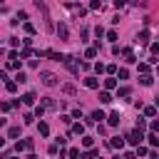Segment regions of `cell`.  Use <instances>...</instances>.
I'll return each mask as SVG.
<instances>
[{"label":"cell","instance_id":"obj_2","mask_svg":"<svg viewBox=\"0 0 159 159\" xmlns=\"http://www.w3.org/2000/svg\"><path fill=\"white\" fill-rule=\"evenodd\" d=\"M40 82H42L45 87H55V84H57V75H52V72H40Z\"/></svg>","mask_w":159,"mask_h":159},{"label":"cell","instance_id":"obj_4","mask_svg":"<svg viewBox=\"0 0 159 159\" xmlns=\"http://www.w3.org/2000/svg\"><path fill=\"white\" fill-rule=\"evenodd\" d=\"M55 30H57V35H60V40H67V37H70V30H67V25H65V22H60V25H57Z\"/></svg>","mask_w":159,"mask_h":159},{"label":"cell","instance_id":"obj_18","mask_svg":"<svg viewBox=\"0 0 159 159\" xmlns=\"http://www.w3.org/2000/svg\"><path fill=\"white\" fill-rule=\"evenodd\" d=\"M94 55H97V47H87V50H84V57H89V60H92Z\"/></svg>","mask_w":159,"mask_h":159},{"label":"cell","instance_id":"obj_3","mask_svg":"<svg viewBox=\"0 0 159 159\" xmlns=\"http://www.w3.org/2000/svg\"><path fill=\"white\" fill-rule=\"evenodd\" d=\"M142 139H144V134H142L139 129H134V132H129V134H127V142H129V144H134V147H139V144H142Z\"/></svg>","mask_w":159,"mask_h":159},{"label":"cell","instance_id":"obj_26","mask_svg":"<svg viewBox=\"0 0 159 159\" xmlns=\"http://www.w3.org/2000/svg\"><path fill=\"white\" fill-rule=\"evenodd\" d=\"M117 77H119V80H127V77H129V70H124V67H122V70L117 72Z\"/></svg>","mask_w":159,"mask_h":159},{"label":"cell","instance_id":"obj_28","mask_svg":"<svg viewBox=\"0 0 159 159\" xmlns=\"http://www.w3.org/2000/svg\"><path fill=\"white\" fill-rule=\"evenodd\" d=\"M144 127H147V119H144V117H139V119H137V129H139V132H142V129H144Z\"/></svg>","mask_w":159,"mask_h":159},{"label":"cell","instance_id":"obj_37","mask_svg":"<svg viewBox=\"0 0 159 159\" xmlns=\"http://www.w3.org/2000/svg\"><path fill=\"white\" fill-rule=\"evenodd\" d=\"M65 92L67 94H75V84H65Z\"/></svg>","mask_w":159,"mask_h":159},{"label":"cell","instance_id":"obj_33","mask_svg":"<svg viewBox=\"0 0 159 159\" xmlns=\"http://www.w3.org/2000/svg\"><path fill=\"white\" fill-rule=\"evenodd\" d=\"M94 35H97V40H99V37L104 35V27H99V25H97V27H94Z\"/></svg>","mask_w":159,"mask_h":159},{"label":"cell","instance_id":"obj_11","mask_svg":"<svg viewBox=\"0 0 159 159\" xmlns=\"http://www.w3.org/2000/svg\"><path fill=\"white\" fill-rule=\"evenodd\" d=\"M99 119H104V112H102V109H94L92 117H89V122H99Z\"/></svg>","mask_w":159,"mask_h":159},{"label":"cell","instance_id":"obj_29","mask_svg":"<svg viewBox=\"0 0 159 159\" xmlns=\"http://www.w3.org/2000/svg\"><path fill=\"white\" fill-rule=\"evenodd\" d=\"M30 55H32V50H30V47H25V50H22V52H20V55H17V57H25V60H27V57H30Z\"/></svg>","mask_w":159,"mask_h":159},{"label":"cell","instance_id":"obj_15","mask_svg":"<svg viewBox=\"0 0 159 159\" xmlns=\"http://www.w3.org/2000/svg\"><path fill=\"white\" fill-rule=\"evenodd\" d=\"M7 137H10V139H17V137H20V127H10Z\"/></svg>","mask_w":159,"mask_h":159},{"label":"cell","instance_id":"obj_6","mask_svg":"<svg viewBox=\"0 0 159 159\" xmlns=\"http://www.w3.org/2000/svg\"><path fill=\"white\" fill-rule=\"evenodd\" d=\"M84 87L97 89V87H99V80H97V77H84Z\"/></svg>","mask_w":159,"mask_h":159},{"label":"cell","instance_id":"obj_27","mask_svg":"<svg viewBox=\"0 0 159 159\" xmlns=\"http://www.w3.org/2000/svg\"><path fill=\"white\" fill-rule=\"evenodd\" d=\"M12 82H15V84H17V82H27V77H25V72H17V77H15Z\"/></svg>","mask_w":159,"mask_h":159},{"label":"cell","instance_id":"obj_7","mask_svg":"<svg viewBox=\"0 0 159 159\" xmlns=\"http://www.w3.org/2000/svg\"><path fill=\"white\" fill-rule=\"evenodd\" d=\"M119 52L124 55V60H127V62H137V60H134V52H132V47H124V50H119Z\"/></svg>","mask_w":159,"mask_h":159},{"label":"cell","instance_id":"obj_23","mask_svg":"<svg viewBox=\"0 0 159 159\" xmlns=\"http://www.w3.org/2000/svg\"><path fill=\"white\" fill-rule=\"evenodd\" d=\"M82 144H84L87 149H92V144H94V139H92V137H82Z\"/></svg>","mask_w":159,"mask_h":159},{"label":"cell","instance_id":"obj_12","mask_svg":"<svg viewBox=\"0 0 159 159\" xmlns=\"http://www.w3.org/2000/svg\"><path fill=\"white\" fill-rule=\"evenodd\" d=\"M82 157H84V159H97V157H99V149H87Z\"/></svg>","mask_w":159,"mask_h":159},{"label":"cell","instance_id":"obj_8","mask_svg":"<svg viewBox=\"0 0 159 159\" xmlns=\"http://www.w3.org/2000/svg\"><path fill=\"white\" fill-rule=\"evenodd\" d=\"M109 147H114V149H122V147H124V139H122V137H112V139H109Z\"/></svg>","mask_w":159,"mask_h":159},{"label":"cell","instance_id":"obj_9","mask_svg":"<svg viewBox=\"0 0 159 159\" xmlns=\"http://www.w3.org/2000/svg\"><path fill=\"white\" fill-rule=\"evenodd\" d=\"M114 87H117V80H114V77H107V80H104V92H109V89H114Z\"/></svg>","mask_w":159,"mask_h":159},{"label":"cell","instance_id":"obj_16","mask_svg":"<svg viewBox=\"0 0 159 159\" xmlns=\"http://www.w3.org/2000/svg\"><path fill=\"white\" fill-rule=\"evenodd\" d=\"M117 94H119V97H129V94H132V89H129V87H119V89H117Z\"/></svg>","mask_w":159,"mask_h":159},{"label":"cell","instance_id":"obj_30","mask_svg":"<svg viewBox=\"0 0 159 159\" xmlns=\"http://www.w3.org/2000/svg\"><path fill=\"white\" fill-rule=\"evenodd\" d=\"M147 139H149V144H152V147H157V144H159V139H157V134H149Z\"/></svg>","mask_w":159,"mask_h":159},{"label":"cell","instance_id":"obj_22","mask_svg":"<svg viewBox=\"0 0 159 159\" xmlns=\"http://www.w3.org/2000/svg\"><path fill=\"white\" fill-rule=\"evenodd\" d=\"M72 132L75 134H84V124H72Z\"/></svg>","mask_w":159,"mask_h":159},{"label":"cell","instance_id":"obj_25","mask_svg":"<svg viewBox=\"0 0 159 159\" xmlns=\"http://www.w3.org/2000/svg\"><path fill=\"white\" fill-rule=\"evenodd\" d=\"M147 40H149V30H142L139 32V42H147Z\"/></svg>","mask_w":159,"mask_h":159},{"label":"cell","instance_id":"obj_24","mask_svg":"<svg viewBox=\"0 0 159 159\" xmlns=\"http://www.w3.org/2000/svg\"><path fill=\"white\" fill-rule=\"evenodd\" d=\"M89 10H102V2H99V0H92V2H89Z\"/></svg>","mask_w":159,"mask_h":159},{"label":"cell","instance_id":"obj_34","mask_svg":"<svg viewBox=\"0 0 159 159\" xmlns=\"http://www.w3.org/2000/svg\"><path fill=\"white\" fill-rule=\"evenodd\" d=\"M107 40H109V42H114V40H117V32H114V30H109V32H107Z\"/></svg>","mask_w":159,"mask_h":159},{"label":"cell","instance_id":"obj_20","mask_svg":"<svg viewBox=\"0 0 159 159\" xmlns=\"http://www.w3.org/2000/svg\"><path fill=\"white\" fill-rule=\"evenodd\" d=\"M5 89H7V92H15V89H17V84H15L12 80H7V82H5Z\"/></svg>","mask_w":159,"mask_h":159},{"label":"cell","instance_id":"obj_31","mask_svg":"<svg viewBox=\"0 0 159 159\" xmlns=\"http://www.w3.org/2000/svg\"><path fill=\"white\" fill-rule=\"evenodd\" d=\"M134 154H139V157H144V154H149V152H147V147H142V144H139V147H137V152H134Z\"/></svg>","mask_w":159,"mask_h":159},{"label":"cell","instance_id":"obj_32","mask_svg":"<svg viewBox=\"0 0 159 159\" xmlns=\"http://www.w3.org/2000/svg\"><path fill=\"white\" fill-rule=\"evenodd\" d=\"M25 32H27V35H32V32H35V25H30V22H25Z\"/></svg>","mask_w":159,"mask_h":159},{"label":"cell","instance_id":"obj_36","mask_svg":"<svg viewBox=\"0 0 159 159\" xmlns=\"http://www.w3.org/2000/svg\"><path fill=\"white\" fill-rule=\"evenodd\" d=\"M67 154H70V159H77V157H80V149H70Z\"/></svg>","mask_w":159,"mask_h":159},{"label":"cell","instance_id":"obj_40","mask_svg":"<svg viewBox=\"0 0 159 159\" xmlns=\"http://www.w3.org/2000/svg\"><path fill=\"white\" fill-rule=\"evenodd\" d=\"M27 159H37V157H35V154H30V157H27Z\"/></svg>","mask_w":159,"mask_h":159},{"label":"cell","instance_id":"obj_1","mask_svg":"<svg viewBox=\"0 0 159 159\" xmlns=\"http://www.w3.org/2000/svg\"><path fill=\"white\" fill-rule=\"evenodd\" d=\"M62 65H65L72 75H80V62H77L72 55H62Z\"/></svg>","mask_w":159,"mask_h":159},{"label":"cell","instance_id":"obj_35","mask_svg":"<svg viewBox=\"0 0 159 159\" xmlns=\"http://www.w3.org/2000/svg\"><path fill=\"white\" fill-rule=\"evenodd\" d=\"M7 60H10V62H15V60H17V52H15V50H10V52H7Z\"/></svg>","mask_w":159,"mask_h":159},{"label":"cell","instance_id":"obj_21","mask_svg":"<svg viewBox=\"0 0 159 159\" xmlns=\"http://www.w3.org/2000/svg\"><path fill=\"white\" fill-rule=\"evenodd\" d=\"M40 134H42V137H47V134H50V127H47L45 122H40Z\"/></svg>","mask_w":159,"mask_h":159},{"label":"cell","instance_id":"obj_39","mask_svg":"<svg viewBox=\"0 0 159 159\" xmlns=\"http://www.w3.org/2000/svg\"><path fill=\"white\" fill-rule=\"evenodd\" d=\"M0 147H5V139H2V137H0Z\"/></svg>","mask_w":159,"mask_h":159},{"label":"cell","instance_id":"obj_14","mask_svg":"<svg viewBox=\"0 0 159 159\" xmlns=\"http://www.w3.org/2000/svg\"><path fill=\"white\" fill-rule=\"evenodd\" d=\"M139 82H142L144 87H149V84H152L154 80H152V75H142V77H139Z\"/></svg>","mask_w":159,"mask_h":159},{"label":"cell","instance_id":"obj_19","mask_svg":"<svg viewBox=\"0 0 159 159\" xmlns=\"http://www.w3.org/2000/svg\"><path fill=\"white\" fill-rule=\"evenodd\" d=\"M139 72L142 75H149V62H139Z\"/></svg>","mask_w":159,"mask_h":159},{"label":"cell","instance_id":"obj_41","mask_svg":"<svg viewBox=\"0 0 159 159\" xmlns=\"http://www.w3.org/2000/svg\"><path fill=\"white\" fill-rule=\"evenodd\" d=\"M7 159H15V157H7Z\"/></svg>","mask_w":159,"mask_h":159},{"label":"cell","instance_id":"obj_38","mask_svg":"<svg viewBox=\"0 0 159 159\" xmlns=\"http://www.w3.org/2000/svg\"><path fill=\"white\" fill-rule=\"evenodd\" d=\"M122 159H137V154H134V152H127V154H124Z\"/></svg>","mask_w":159,"mask_h":159},{"label":"cell","instance_id":"obj_10","mask_svg":"<svg viewBox=\"0 0 159 159\" xmlns=\"http://www.w3.org/2000/svg\"><path fill=\"white\" fill-rule=\"evenodd\" d=\"M20 102H22V104H32V102H35V94H32V92H27V94H22V97H20Z\"/></svg>","mask_w":159,"mask_h":159},{"label":"cell","instance_id":"obj_17","mask_svg":"<svg viewBox=\"0 0 159 159\" xmlns=\"http://www.w3.org/2000/svg\"><path fill=\"white\" fill-rule=\"evenodd\" d=\"M154 114H157V107H152V104L144 107V117H154Z\"/></svg>","mask_w":159,"mask_h":159},{"label":"cell","instance_id":"obj_13","mask_svg":"<svg viewBox=\"0 0 159 159\" xmlns=\"http://www.w3.org/2000/svg\"><path fill=\"white\" fill-rule=\"evenodd\" d=\"M99 102H102V104H109V102H112V94H109V92H99Z\"/></svg>","mask_w":159,"mask_h":159},{"label":"cell","instance_id":"obj_5","mask_svg":"<svg viewBox=\"0 0 159 159\" xmlns=\"http://www.w3.org/2000/svg\"><path fill=\"white\" fill-rule=\"evenodd\" d=\"M122 122V117H119V112H109V117H107V124L109 127H117Z\"/></svg>","mask_w":159,"mask_h":159}]
</instances>
